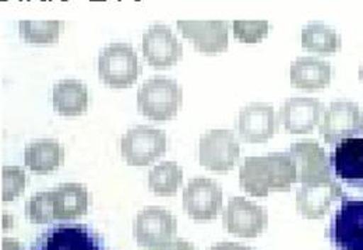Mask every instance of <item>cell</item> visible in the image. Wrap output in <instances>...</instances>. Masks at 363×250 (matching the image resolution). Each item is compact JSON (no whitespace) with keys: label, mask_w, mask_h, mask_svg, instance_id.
Returning <instances> with one entry per match:
<instances>
[{"label":"cell","mask_w":363,"mask_h":250,"mask_svg":"<svg viewBox=\"0 0 363 250\" xmlns=\"http://www.w3.org/2000/svg\"><path fill=\"white\" fill-rule=\"evenodd\" d=\"M296 180L298 172L289 153L247 157L239 170L242 189L256 197H266L270 190H289Z\"/></svg>","instance_id":"obj_1"},{"label":"cell","mask_w":363,"mask_h":250,"mask_svg":"<svg viewBox=\"0 0 363 250\" xmlns=\"http://www.w3.org/2000/svg\"><path fill=\"white\" fill-rule=\"evenodd\" d=\"M183 102L181 85L167 77H152L138 88L137 108L151 121H169L177 116Z\"/></svg>","instance_id":"obj_2"},{"label":"cell","mask_w":363,"mask_h":250,"mask_svg":"<svg viewBox=\"0 0 363 250\" xmlns=\"http://www.w3.org/2000/svg\"><path fill=\"white\" fill-rule=\"evenodd\" d=\"M141 73L136 50L129 43L113 42L98 56V76L109 87L125 88L135 83Z\"/></svg>","instance_id":"obj_3"},{"label":"cell","mask_w":363,"mask_h":250,"mask_svg":"<svg viewBox=\"0 0 363 250\" xmlns=\"http://www.w3.org/2000/svg\"><path fill=\"white\" fill-rule=\"evenodd\" d=\"M30 250H109L104 238L84 224H57L48 228Z\"/></svg>","instance_id":"obj_4"},{"label":"cell","mask_w":363,"mask_h":250,"mask_svg":"<svg viewBox=\"0 0 363 250\" xmlns=\"http://www.w3.org/2000/svg\"><path fill=\"white\" fill-rule=\"evenodd\" d=\"M178 231L177 218L161 207L141 210L133 222L137 245L147 250H164L174 242Z\"/></svg>","instance_id":"obj_5"},{"label":"cell","mask_w":363,"mask_h":250,"mask_svg":"<svg viewBox=\"0 0 363 250\" xmlns=\"http://www.w3.org/2000/svg\"><path fill=\"white\" fill-rule=\"evenodd\" d=\"M327 237L335 250H363V200L344 196Z\"/></svg>","instance_id":"obj_6"},{"label":"cell","mask_w":363,"mask_h":250,"mask_svg":"<svg viewBox=\"0 0 363 250\" xmlns=\"http://www.w3.org/2000/svg\"><path fill=\"white\" fill-rule=\"evenodd\" d=\"M167 151V134L151 126L129 129L121 138V153L129 165L144 167Z\"/></svg>","instance_id":"obj_7"},{"label":"cell","mask_w":363,"mask_h":250,"mask_svg":"<svg viewBox=\"0 0 363 250\" xmlns=\"http://www.w3.org/2000/svg\"><path fill=\"white\" fill-rule=\"evenodd\" d=\"M240 157V146L232 130L213 129L204 133L199 141L200 164L214 172H228Z\"/></svg>","instance_id":"obj_8"},{"label":"cell","mask_w":363,"mask_h":250,"mask_svg":"<svg viewBox=\"0 0 363 250\" xmlns=\"http://www.w3.org/2000/svg\"><path fill=\"white\" fill-rule=\"evenodd\" d=\"M320 134L327 144H338L344 140L363 134V114L355 102L335 101L324 111Z\"/></svg>","instance_id":"obj_9"},{"label":"cell","mask_w":363,"mask_h":250,"mask_svg":"<svg viewBox=\"0 0 363 250\" xmlns=\"http://www.w3.org/2000/svg\"><path fill=\"white\" fill-rule=\"evenodd\" d=\"M223 224L229 234L240 238H256L267 228L269 215L262 206L235 196L223 212Z\"/></svg>","instance_id":"obj_10"},{"label":"cell","mask_w":363,"mask_h":250,"mask_svg":"<svg viewBox=\"0 0 363 250\" xmlns=\"http://www.w3.org/2000/svg\"><path fill=\"white\" fill-rule=\"evenodd\" d=\"M183 209L196 221L214 219L223 209V189L208 178L189 180L183 192Z\"/></svg>","instance_id":"obj_11"},{"label":"cell","mask_w":363,"mask_h":250,"mask_svg":"<svg viewBox=\"0 0 363 250\" xmlns=\"http://www.w3.org/2000/svg\"><path fill=\"white\" fill-rule=\"evenodd\" d=\"M344 196L333 176L302 183L296 193V209L305 218L318 219L328 211L333 202Z\"/></svg>","instance_id":"obj_12"},{"label":"cell","mask_w":363,"mask_h":250,"mask_svg":"<svg viewBox=\"0 0 363 250\" xmlns=\"http://www.w3.org/2000/svg\"><path fill=\"white\" fill-rule=\"evenodd\" d=\"M143 55L151 66L168 67L181 60L183 46L169 27L155 24L143 34Z\"/></svg>","instance_id":"obj_13"},{"label":"cell","mask_w":363,"mask_h":250,"mask_svg":"<svg viewBox=\"0 0 363 250\" xmlns=\"http://www.w3.org/2000/svg\"><path fill=\"white\" fill-rule=\"evenodd\" d=\"M323 112L324 104L316 98H289L279 108L278 124L292 134L311 133L318 125Z\"/></svg>","instance_id":"obj_14"},{"label":"cell","mask_w":363,"mask_h":250,"mask_svg":"<svg viewBox=\"0 0 363 250\" xmlns=\"http://www.w3.org/2000/svg\"><path fill=\"white\" fill-rule=\"evenodd\" d=\"M236 129L246 143H264L277 133L278 116L269 104H249L240 109Z\"/></svg>","instance_id":"obj_15"},{"label":"cell","mask_w":363,"mask_h":250,"mask_svg":"<svg viewBox=\"0 0 363 250\" xmlns=\"http://www.w3.org/2000/svg\"><path fill=\"white\" fill-rule=\"evenodd\" d=\"M289 156L296 167L298 180H301V183L333 176L330 157L316 141L305 140L294 143L289 148Z\"/></svg>","instance_id":"obj_16"},{"label":"cell","mask_w":363,"mask_h":250,"mask_svg":"<svg viewBox=\"0 0 363 250\" xmlns=\"http://www.w3.org/2000/svg\"><path fill=\"white\" fill-rule=\"evenodd\" d=\"M335 178L350 186L363 188V138L354 137L338 143L330 156Z\"/></svg>","instance_id":"obj_17"},{"label":"cell","mask_w":363,"mask_h":250,"mask_svg":"<svg viewBox=\"0 0 363 250\" xmlns=\"http://www.w3.org/2000/svg\"><path fill=\"white\" fill-rule=\"evenodd\" d=\"M178 28L184 38L194 45L203 53H218L228 49L227 21H187L179 20Z\"/></svg>","instance_id":"obj_18"},{"label":"cell","mask_w":363,"mask_h":250,"mask_svg":"<svg viewBox=\"0 0 363 250\" xmlns=\"http://www.w3.org/2000/svg\"><path fill=\"white\" fill-rule=\"evenodd\" d=\"M333 79V67L328 62L305 56L291 63V84L302 89H318L327 87Z\"/></svg>","instance_id":"obj_19"},{"label":"cell","mask_w":363,"mask_h":250,"mask_svg":"<svg viewBox=\"0 0 363 250\" xmlns=\"http://www.w3.org/2000/svg\"><path fill=\"white\" fill-rule=\"evenodd\" d=\"M55 219H74L89 211L90 195L80 183H63L52 190Z\"/></svg>","instance_id":"obj_20"},{"label":"cell","mask_w":363,"mask_h":250,"mask_svg":"<svg viewBox=\"0 0 363 250\" xmlns=\"http://www.w3.org/2000/svg\"><path fill=\"white\" fill-rule=\"evenodd\" d=\"M52 102L57 114L63 116H77L87 111L89 89L77 80H63L53 85Z\"/></svg>","instance_id":"obj_21"},{"label":"cell","mask_w":363,"mask_h":250,"mask_svg":"<svg viewBox=\"0 0 363 250\" xmlns=\"http://www.w3.org/2000/svg\"><path fill=\"white\" fill-rule=\"evenodd\" d=\"M63 160L65 148L52 138L37 140L24 151V164L35 173H49L60 167Z\"/></svg>","instance_id":"obj_22"},{"label":"cell","mask_w":363,"mask_h":250,"mask_svg":"<svg viewBox=\"0 0 363 250\" xmlns=\"http://www.w3.org/2000/svg\"><path fill=\"white\" fill-rule=\"evenodd\" d=\"M302 46L318 53H334L342 46L341 37L334 28L323 23H311L302 30Z\"/></svg>","instance_id":"obj_23"},{"label":"cell","mask_w":363,"mask_h":250,"mask_svg":"<svg viewBox=\"0 0 363 250\" xmlns=\"http://www.w3.org/2000/svg\"><path fill=\"white\" fill-rule=\"evenodd\" d=\"M183 182V170L174 161H165L148 172V188L158 196H174Z\"/></svg>","instance_id":"obj_24"},{"label":"cell","mask_w":363,"mask_h":250,"mask_svg":"<svg viewBox=\"0 0 363 250\" xmlns=\"http://www.w3.org/2000/svg\"><path fill=\"white\" fill-rule=\"evenodd\" d=\"M63 23L57 20L52 21H31L21 20L18 23L20 37L30 43H53L57 42Z\"/></svg>","instance_id":"obj_25"},{"label":"cell","mask_w":363,"mask_h":250,"mask_svg":"<svg viewBox=\"0 0 363 250\" xmlns=\"http://www.w3.org/2000/svg\"><path fill=\"white\" fill-rule=\"evenodd\" d=\"M26 215L33 224H49L55 219L52 192L34 195L26 205Z\"/></svg>","instance_id":"obj_26"},{"label":"cell","mask_w":363,"mask_h":250,"mask_svg":"<svg viewBox=\"0 0 363 250\" xmlns=\"http://www.w3.org/2000/svg\"><path fill=\"white\" fill-rule=\"evenodd\" d=\"M26 172L18 167L1 168V200L11 202L26 189Z\"/></svg>","instance_id":"obj_27"},{"label":"cell","mask_w":363,"mask_h":250,"mask_svg":"<svg viewBox=\"0 0 363 250\" xmlns=\"http://www.w3.org/2000/svg\"><path fill=\"white\" fill-rule=\"evenodd\" d=\"M233 36L238 41L246 43H255L262 41L270 30V24L267 21H243L235 20L232 24Z\"/></svg>","instance_id":"obj_28"},{"label":"cell","mask_w":363,"mask_h":250,"mask_svg":"<svg viewBox=\"0 0 363 250\" xmlns=\"http://www.w3.org/2000/svg\"><path fill=\"white\" fill-rule=\"evenodd\" d=\"M208 250H256L249 248V246H245V245H240V244H235V242H220L217 245H214L213 248H210Z\"/></svg>","instance_id":"obj_29"},{"label":"cell","mask_w":363,"mask_h":250,"mask_svg":"<svg viewBox=\"0 0 363 250\" xmlns=\"http://www.w3.org/2000/svg\"><path fill=\"white\" fill-rule=\"evenodd\" d=\"M164 250H197L191 242H187L184 239H177L171 242Z\"/></svg>","instance_id":"obj_30"},{"label":"cell","mask_w":363,"mask_h":250,"mask_svg":"<svg viewBox=\"0 0 363 250\" xmlns=\"http://www.w3.org/2000/svg\"><path fill=\"white\" fill-rule=\"evenodd\" d=\"M1 250H24V246L14 239L3 238L1 239Z\"/></svg>","instance_id":"obj_31"},{"label":"cell","mask_w":363,"mask_h":250,"mask_svg":"<svg viewBox=\"0 0 363 250\" xmlns=\"http://www.w3.org/2000/svg\"><path fill=\"white\" fill-rule=\"evenodd\" d=\"M359 77H361V80L363 82V65L361 66V70H359Z\"/></svg>","instance_id":"obj_32"}]
</instances>
